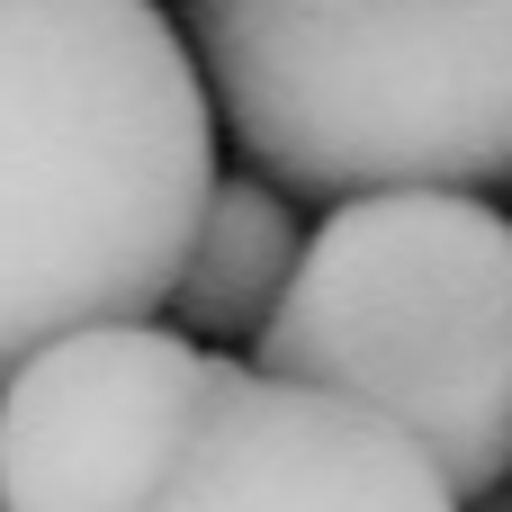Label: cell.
Wrapping results in <instances>:
<instances>
[{
  "label": "cell",
  "instance_id": "cell-1",
  "mask_svg": "<svg viewBox=\"0 0 512 512\" xmlns=\"http://www.w3.org/2000/svg\"><path fill=\"white\" fill-rule=\"evenodd\" d=\"M216 198V108L162 0H0V378L153 324Z\"/></svg>",
  "mask_w": 512,
  "mask_h": 512
},
{
  "label": "cell",
  "instance_id": "cell-2",
  "mask_svg": "<svg viewBox=\"0 0 512 512\" xmlns=\"http://www.w3.org/2000/svg\"><path fill=\"white\" fill-rule=\"evenodd\" d=\"M243 162L288 198L512 180V0H189Z\"/></svg>",
  "mask_w": 512,
  "mask_h": 512
},
{
  "label": "cell",
  "instance_id": "cell-3",
  "mask_svg": "<svg viewBox=\"0 0 512 512\" xmlns=\"http://www.w3.org/2000/svg\"><path fill=\"white\" fill-rule=\"evenodd\" d=\"M261 369L387 414L459 495H495L512 477V216L477 189L342 198L261 324Z\"/></svg>",
  "mask_w": 512,
  "mask_h": 512
},
{
  "label": "cell",
  "instance_id": "cell-4",
  "mask_svg": "<svg viewBox=\"0 0 512 512\" xmlns=\"http://www.w3.org/2000/svg\"><path fill=\"white\" fill-rule=\"evenodd\" d=\"M252 369L180 324H90L0 378V512H153Z\"/></svg>",
  "mask_w": 512,
  "mask_h": 512
},
{
  "label": "cell",
  "instance_id": "cell-5",
  "mask_svg": "<svg viewBox=\"0 0 512 512\" xmlns=\"http://www.w3.org/2000/svg\"><path fill=\"white\" fill-rule=\"evenodd\" d=\"M468 495L441 477V459L396 432L387 414L252 369L189 459L171 468L153 512H459Z\"/></svg>",
  "mask_w": 512,
  "mask_h": 512
},
{
  "label": "cell",
  "instance_id": "cell-6",
  "mask_svg": "<svg viewBox=\"0 0 512 512\" xmlns=\"http://www.w3.org/2000/svg\"><path fill=\"white\" fill-rule=\"evenodd\" d=\"M297 216H288V189L270 180H216L198 234H189V261L171 279V315L180 333L198 342H234V333H261L297 279Z\"/></svg>",
  "mask_w": 512,
  "mask_h": 512
},
{
  "label": "cell",
  "instance_id": "cell-7",
  "mask_svg": "<svg viewBox=\"0 0 512 512\" xmlns=\"http://www.w3.org/2000/svg\"><path fill=\"white\" fill-rule=\"evenodd\" d=\"M297 9H342V0H297Z\"/></svg>",
  "mask_w": 512,
  "mask_h": 512
},
{
  "label": "cell",
  "instance_id": "cell-8",
  "mask_svg": "<svg viewBox=\"0 0 512 512\" xmlns=\"http://www.w3.org/2000/svg\"><path fill=\"white\" fill-rule=\"evenodd\" d=\"M495 512H512V504H495Z\"/></svg>",
  "mask_w": 512,
  "mask_h": 512
}]
</instances>
